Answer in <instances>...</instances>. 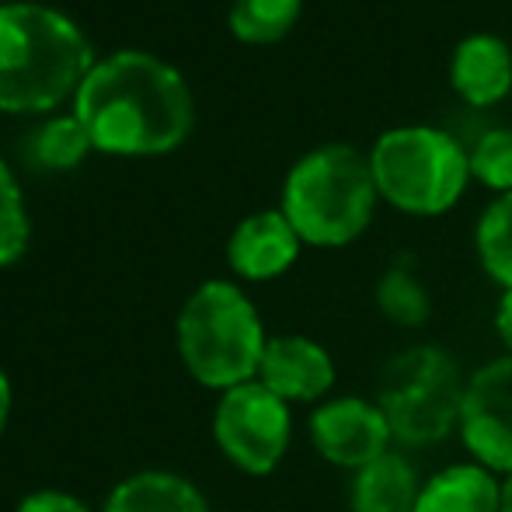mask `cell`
<instances>
[{"instance_id":"6da1fadb","label":"cell","mask_w":512,"mask_h":512,"mask_svg":"<svg viewBox=\"0 0 512 512\" xmlns=\"http://www.w3.org/2000/svg\"><path fill=\"white\" fill-rule=\"evenodd\" d=\"M77 119L108 154H164L192 133V95L182 74L140 49L95 63L77 88Z\"/></svg>"},{"instance_id":"7a4b0ae2","label":"cell","mask_w":512,"mask_h":512,"mask_svg":"<svg viewBox=\"0 0 512 512\" xmlns=\"http://www.w3.org/2000/svg\"><path fill=\"white\" fill-rule=\"evenodd\" d=\"M91 46L67 14L42 4L0 7V112H46L91 74Z\"/></svg>"},{"instance_id":"3957f363","label":"cell","mask_w":512,"mask_h":512,"mask_svg":"<svg viewBox=\"0 0 512 512\" xmlns=\"http://www.w3.org/2000/svg\"><path fill=\"white\" fill-rule=\"evenodd\" d=\"M377 196L370 161L359 150L331 143L293 164L283 189V213L300 241L342 248L370 227Z\"/></svg>"},{"instance_id":"277c9868","label":"cell","mask_w":512,"mask_h":512,"mask_svg":"<svg viewBox=\"0 0 512 512\" xmlns=\"http://www.w3.org/2000/svg\"><path fill=\"white\" fill-rule=\"evenodd\" d=\"M265 328L255 304L230 283H203L178 314V352L192 377L213 391H230L258 377Z\"/></svg>"},{"instance_id":"5b68a950","label":"cell","mask_w":512,"mask_h":512,"mask_svg":"<svg viewBox=\"0 0 512 512\" xmlns=\"http://www.w3.org/2000/svg\"><path fill=\"white\" fill-rule=\"evenodd\" d=\"M467 380L457 359L439 345H415L387 359L377 380V408L391 436L405 446H432L460 425Z\"/></svg>"},{"instance_id":"8992f818","label":"cell","mask_w":512,"mask_h":512,"mask_svg":"<svg viewBox=\"0 0 512 512\" xmlns=\"http://www.w3.org/2000/svg\"><path fill=\"white\" fill-rule=\"evenodd\" d=\"M370 168L377 192L391 206L418 216H436L460 199L471 175V157L443 129L401 126L377 140Z\"/></svg>"},{"instance_id":"52a82bcc","label":"cell","mask_w":512,"mask_h":512,"mask_svg":"<svg viewBox=\"0 0 512 512\" xmlns=\"http://www.w3.org/2000/svg\"><path fill=\"white\" fill-rule=\"evenodd\" d=\"M213 436L223 457L248 474H269L290 446V408L262 380L223 391L213 415Z\"/></svg>"},{"instance_id":"ba28073f","label":"cell","mask_w":512,"mask_h":512,"mask_svg":"<svg viewBox=\"0 0 512 512\" xmlns=\"http://www.w3.org/2000/svg\"><path fill=\"white\" fill-rule=\"evenodd\" d=\"M460 436L481 467L512 474V352L467 380Z\"/></svg>"},{"instance_id":"9c48e42d","label":"cell","mask_w":512,"mask_h":512,"mask_svg":"<svg viewBox=\"0 0 512 512\" xmlns=\"http://www.w3.org/2000/svg\"><path fill=\"white\" fill-rule=\"evenodd\" d=\"M310 439L328 464L345 467L356 474L359 467L373 464L391 453V425L377 401L363 398H335L324 401L310 415Z\"/></svg>"},{"instance_id":"30bf717a","label":"cell","mask_w":512,"mask_h":512,"mask_svg":"<svg viewBox=\"0 0 512 512\" xmlns=\"http://www.w3.org/2000/svg\"><path fill=\"white\" fill-rule=\"evenodd\" d=\"M258 380L272 394L290 405V401H314L324 398L335 384V363L328 349L304 335H279L265 342Z\"/></svg>"},{"instance_id":"8fae6325","label":"cell","mask_w":512,"mask_h":512,"mask_svg":"<svg viewBox=\"0 0 512 512\" xmlns=\"http://www.w3.org/2000/svg\"><path fill=\"white\" fill-rule=\"evenodd\" d=\"M300 255V234L286 220L283 209H265L255 213L234 230L227 244L230 269L244 279H276L297 262Z\"/></svg>"},{"instance_id":"7c38bea8","label":"cell","mask_w":512,"mask_h":512,"mask_svg":"<svg viewBox=\"0 0 512 512\" xmlns=\"http://www.w3.org/2000/svg\"><path fill=\"white\" fill-rule=\"evenodd\" d=\"M453 88L471 105H495L512 88V53L495 35H471L453 53Z\"/></svg>"},{"instance_id":"4fadbf2b","label":"cell","mask_w":512,"mask_h":512,"mask_svg":"<svg viewBox=\"0 0 512 512\" xmlns=\"http://www.w3.org/2000/svg\"><path fill=\"white\" fill-rule=\"evenodd\" d=\"M422 485L415 467L401 453H384L373 464L359 467L349 485L352 512H415Z\"/></svg>"},{"instance_id":"5bb4252c","label":"cell","mask_w":512,"mask_h":512,"mask_svg":"<svg viewBox=\"0 0 512 512\" xmlns=\"http://www.w3.org/2000/svg\"><path fill=\"white\" fill-rule=\"evenodd\" d=\"M502 485L481 464H453L422 485L415 512H499Z\"/></svg>"},{"instance_id":"9a60e30c","label":"cell","mask_w":512,"mask_h":512,"mask_svg":"<svg viewBox=\"0 0 512 512\" xmlns=\"http://www.w3.org/2000/svg\"><path fill=\"white\" fill-rule=\"evenodd\" d=\"M105 512H209V506L192 481L168 471H143L108 495Z\"/></svg>"},{"instance_id":"2e32d148","label":"cell","mask_w":512,"mask_h":512,"mask_svg":"<svg viewBox=\"0 0 512 512\" xmlns=\"http://www.w3.org/2000/svg\"><path fill=\"white\" fill-rule=\"evenodd\" d=\"M377 307L384 310L387 321L401 324V328H418L429 321V290L422 279L415 276V265L408 255H401L391 269L380 276L377 283Z\"/></svg>"},{"instance_id":"e0dca14e","label":"cell","mask_w":512,"mask_h":512,"mask_svg":"<svg viewBox=\"0 0 512 512\" xmlns=\"http://www.w3.org/2000/svg\"><path fill=\"white\" fill-rule=\"evenodd\" d=\"M304 0H234L230 4V32L241 42H276L297 25Z\"/></svg>"},{"instance_id":"ac0fdd59","label":"cell","mask_w":512,"mask_h":512,"mask_svg":"<svg viewBox=\"0 0 512 512\" xmlns=\"http://www.w3.org/2000/svg\"><path fill=\"white\" fill-rule=\"evenodd\" d=\"M95 147L84 129V122L77 115H63V119L46 122L42 129H35L28 140V154L39 168L49 171H67L88 157V150Z\"/></svg>"},{"instance_id":"d6986e66","label":"cell","mask_w":512,"mask_h":512,"mask_svg":"<svg viewBox=\"0 0 512 512\" xmlns=\"http://www.w3.org/2000/svg\"><path fill=\"white\" fill-rule=\"evenodd\" d=\"M478 258L495 283L512 290V192L495 199L481 216Z\"/></svg>"},{"instance_id":"ffe728a7","label":"cell","mask_w":512,"mask_h":512,"mask_svg":"<svg viewBox=\"0 0 512 512\" xmlns=\"http://www.w3.org/2000/svg\"><path fill=\"white\" fill-rule=\"evenodd\" d=\"M28 248V216L21 203V189L7 164L0 161V265H11Z\"/></svg>"},{"instance_id":"44dd1931","label":"cell","mask_w":512,"mask_h":512,"mask_svg":"<svg viewBox=\"0 0 512 512\" xmlns=\"http://www.w3.org/2000/svg\"><path fill=\"white\" fill-rule=\"evenodd\" d=\"M471 175L502 196L512 192V129H492L481 136L471 150Z\"/></svg>"},{"instance_id":"7402d4cb","label":"cell","mask_w":512,"mask_h":512,"mask_svg":"<svg viewBox=\"0 0 512 512\" xmlns=\"http://www.w3.org/2000/svg\"><path fill=\"white\" fill-rule=\"evenodd\" d=\"M18 512H88L81 499L63 492H35L18 506Z\"/></svg>"},{"instance_id":"603a6c76","label":"cell","mask_w":512,"mask_h":512,"mask_svg":"<svg viewBox=\"0 0 512 512\" xmlns=\"http://www.w3.org/2000/svg\"><path fill=\"white\" fill-rule=\"evenodd\" d=\"M495 328H499V335H502V342L512 349V290L502 293V300H499V314H495Z\"/></svg>"},{"instance_id":"cb8c5ba5","label":"cell","mask_w":512,"mask_h":512,"mask_svg":"<svg viewBox=\"0 0 512 512\" xmlns=\"http://www.w3.org/2000/svg\"><path fill=\"white\" fill-rule=\"evenodd\" d=\"M7 415H11V384H7L4 370H0V432L7 425Z\"/></svg>"},{"instance_id":"d4e9b609","label":"cell","mask_w":512,"mask_h":512,"mask_svg":"<svg viewBox=\"0 0 512 512\" xmlns=\"http://www.w3.org/2000/svg\"><path fill=\"white\" fill-rule=\"evenodd\" d=\"M499 512H512V474H506V481H502V492H499Z\"/></svg>"}]
</instances>
